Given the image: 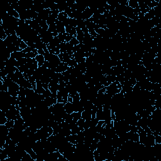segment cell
Returning <instances> with one entry per match:
<instances>
[{
    "label": "cell",
    "instance_id": "7c38bea8",
    "mask_svg": "<svg viewBox=\"0 0 161 161\" xmlns=\"http://www.w3.org/2000/svg\"><path fill=\"white\" fill-rule=\"evenodd\" d=\"M24 56H25V53L23 52L22 50H21V51L14 52L11 54V57L15 59L16 61H18L20 59L23 58Z\"/></svg>",
    "mask_w": 161,
    "mask_h": 161
},
{
    "label": "cell",
    "instance_id": "8992f818",
    "mask_svg": "<svg viewBox=\"0 0 161 161\" xmlns=\"http://www.w3.org/2000/svg\"><path fill=\"white\" fill-rule=\"evenodd\" d=\"M92 15H93V13L92 12V11L89 7H87V8L81 14V18L83 20H88L92 17Z\"/></svg>",
    "mask_w": 161,
    "mask_h": 161
},
{
    "label": "cell",
    "instance_id": "ac0fdd59",
    "mask_svg": "<svg viewBox=\"0 0 161 161\" xmlns=\"http://www.w3.org/2000/svg\"><path fill=\"white\" fill-rule=\"evenodd\" d=\"M68 17H69V16H68V15L66 14V13L65 11L60 12V13H59L58 16H57V20H58L59 21L62 22L64 20H66V18H68Z\"/></svg>",
    "mask_w": 161,
    "mask_h": 161
},
{
    "label": "cell",
    "instance_id": "d590c367",
    "mask_svg": "<svg viewBox=\"0 0 161 161\" xmlns=\"http://www.w3.org/2000/svg\"><path fill=\"white\" fill-rule=\"evenodd\" d=\"M73 98L72 97H71L70 96H68V102H69V103H73Z\"/></svg>",
    "mask_w": 161,
    "mask_h": 161
},
{
    "label": "cell",
    "instance_id": "30bf717a",
    "mask_svg": "<svg viewBox=\"0 0 161 161\" xmlns=\"http://www.w3.org/2000/svg\"><path fill=\"white\" fill-rule=\"evenodd\" d=\"M55 23L56 24V26H57V32H58L59 33H66V28H65V26H64V25L62 24V22L59 21L57 19Z\"/></svg>",
    "mask_w": 161,
    "mask_h": 161
},
{
    "label": "cell",
    "instance_id": "484cf974",
    "mask_svg": "<svg viewBox=\"0 0 161 161\" xmlns=\"http://www.w3.org/2000/svg\"><path fill=\"white\" fill-rule=\"evenodd\" d=\"M26 88L25 87H20V90H19L18 96H26Z\"/></svg>",
    "mask_w": 161,
    "mask_h": 161
},
{
    "label": "cell",
    "instance_id": "7402d4cb",
    "mask_svg": "<svg viewBox=\"0 0 161 161\" xmlns=\"http://www.w3.org/2000/svg\"><path fill=\"white\" fill-rule=\"evenodd\" d=\"M85 123V120H84L83 118L79 119L78 121H77V125L79 127V128L81 129V130H84V125Z\"/></svg>",
    "mask_w": 161,
    "mask_h": 161
},
{
    "label": "cell",
    "instance_id": "d6986e66",
    "mask_svg": "<svg viewBox=\"0 0 161 161\" xmlns=\"http://www.w3.org/2000/svg\"><path fill=\"white\" fill-rule=\"evenodd\" d=\"M0 112H1V113H0V125H5V123L8 121V118H6L4 112H3L2 111H1Z\"/></svg>",
    "mask_w": 161,
    "mask_h": 161
},
{
    "label": "cell",
    "instance_id": "d4e9b609",
    "mask_svg": "<svg viewBox=\"0 0 161 161\" xmlns=\"http://www.w3.org/2000/svg\"><path fill=\"white\" fill-rule=\"evenodd\" d=\"M5 125L8 127L9 129L13 128L14 125H15V120H8L6 123H5Z\"/></svg>",
    "mask_w": 161,
    "mask_h": 161
},
{
    "label": "cell",
    "instance_id": "d6a6232c",
    "mask_svg": "<svg viewBox=\"0 0 161 161\" xmlns=\"http://www.w3.org/2000/svg\"><path fill=\"white\" fill-rule=\"evenodd\" d=\"M155 143L158 144H161V135H155Z\"/></svg>",
    "mask_w": 161,
    "mask_h": 161
},
{
    "label": "cell",
    "instance_id": "5bb4252c",
    "mask_svg": "<svg viewBox=\"0 0 161 161\" xmlns=\"http://www.w3.org/2000/svg\"><path fill=\"white\" fill-rule=\"evenodd\" d=\"M64 110L66 113L71 114L74 112V108H73V103L68 102L64 104Z\"/></svg>",
    "mask_w": 161,
    "mask_h": 161
},
{
    "label": "cell",
    "instance_id": "3957f363",
    "mask_svg": "<svg viewBox=\"0 0 161 161\" xmlns=\"http://www.w3.org/2000/svg\"><path fill=\"white\" fill-rule=\"evenodd\" d=\"M20 87V86L16 82H13L8 86V92L11 96H18Z\"/></svg>",
    "mask_w": 161,
    "mask_h": 161
},
{
    "label": "cell",
    "instance_id": "e0dca14e",
    "mask_svg": "<svg viewBox=\"0 0 161 161\" xmlns=\"http://www.w3.org/2000/svg\"><path fill=\"white\" fill-rule=\"evenodd\" d=\"M96 118L98 119L99 121L104 120V113H103V109H98V111L96 112Z\"/></svg>",
    "mask_w": 161,
    "mask_h": 161
},
{
    "label": "cell",
    "instance_id": "4dcf8cb0",
    "mask_svg": "<svg viewBox=\"0 0 161 161\" xmlns=\"http://www.w3.org/2000/svg\"><path fill=\"white\" fill-rule=\"evenodd\" d=\"M69 43H70L71 45H73V46H75V45H78V44H79V42L78 41V40H77V38H76V37H73V38L71 39V40L70 42H69Z\"/></svg>",
    "mask_w": 161,
    "mask_h": 161
},
{
    "label": "cell",
    "instance_id": "836d02e7",
    "mask_svg": "<svg viewBox=\"0 0 161 161\" xmlns=\"http://www.w3.org/2000/svg\"><path fill=\"white\" fill-rule=\"evenodd\" d=\"M28 47V45H27V44H26V43L24 41H23V40H21V44H20V48L21 49V50H24V49H26V47Z\"/></svg>",
    "mask_w": 161,
    "mask_h": 161
},
{
    "label": "cell",
    "instance_id": "44dd1931",
    "mask_svg": "<svg viewBox=\"0 0 161 161\" xmlns=\"http://www.w3.org/2000/svg\"><path fill=\"white\" fill-rule=\"evenodd\" d=\"M37 55H38V54H37V53H35L33 52H28L25 54V56H24V57L26 59H28V58L33 59V58H35V57L37 56Z\"/></svg>",
    "mask_w": 161,
    "mask_h": 161
},
{
    "label": "cell",
    "instance_id": "1f68e13d",
    "mask_svg": "<svg viewBox=\"0 0 161 161\" xmlns=\"http://www.w3.org/2000/svg\"><path fill=\"white\" fill-rule=\"evenodd\" d=\"M44 94V96H45V98H47V97H50L52 96V92L50 91V90L48 89H45L44 93L42 94Z\"/></svg>",
    "mask_w": 161,
    "mask_h": 161
},
{
    "label": "cell",
    "instance_id": "277c9868",
    "mask_svg": "<svg viewBox=\"0 0 161 161\" xmlns=\"http://www.w3.org/2000/svg\"><path fill=\"white\" fill-rule=\"evenodd\" d=\"M51 13L52 11L50 10V8H49V9H44L38 13V17L40 20H45L46 21L49 15L51 14Z\"/></svg>",
    "mask_w": 161,
    "mask_h": 161
},
{
    "label": "cell",
    "instance_id": "ffe728a7",
    "mask_svg": "<svg viewBox=\"0 0 161 161\" xmlns=\"http://www.w3.org/2000/svg\"><path fill=\"white\" fill-rule=\"evenodd\" d=\"M128 6L132 8V9H135V8L139 7V4H138L137 1H134V0H130V1H128Z\"/></svg>",
    "mask_w": 161,
    "mask_h": 161
},
{
    "label": "cell",
    "instance_id": "8fae6325",
    "mask_svg": "<svg viewBox=\"0 0 161 161\" xmlns=\"http://www.w3.org/2000/svg\"><path fill=\"white\" fill-rule=\"evenodd\" d=\"M66 33H69L71 35H72L73 37H76V38L77 36V32H76V27L72 26L71 25L66 26Z\"/></svg>",
    "mask_w": 161,
    "mask_h": 161
},
{
    "label": "cell",
    "instance_id": "4316f807",
    "mask_svg": "<svg viewBox=\"0 0 161 161\" xmlns=\"http://www.w3.org/2000/svg\"><path fill=\"white\" fill-rule=\"evenodd\" d=\"M48 30L51 32V33H54V32H56V31H57V26H56V24L54 23L51 24V25H49Z\"/></svg>",
    "mask_w": 161,
    "mask_h": 161
},
{
    "label": "cell",
    "instance_id": "4fadbf2b",
    "mask_svg": "<svg viewBox=\"0 0 161 161\" xmlns=\"http://www.w3.org/2000/svg\"><path fill=\"white\" fill-rule=\"evenodd\" d=\"M57 3L58 5V10L60 12L65 11L66 9L68 8V6L66 1H60Z\"/></svg>",
    "mask_w": 161,
    "mask_h": 161
},
{
    "label": "cell",
    "instance_id": "7a4b0ae2",
    "mask_svg": "<svg viewBox=\"0 0 161 161\" xmlns=\"http://www.w3.org/2000/svg\"><path fill=\"white\" fill-rule=\"evenodd\" d=\"M68 96H69V92L66 87L57 91V103H64V104L68 103Z\"/></svg>",
    "mask_w": 161,
    "mask_h": 161
},
{
    "label": "cell",
    "instance_id": "6da1fadb",
    "mask_svg": "<svg viewBox=\"0 0 161 161\" xmlns=\"http://www.w3.org/2000/svg\"><path fill=\"white\" fill-rule=\"evenodd\" d=\"M122 84H120L119 81L116 80L115 82L111 83V84L109 85L108 86H106V92L109 95L111 96V97H113L116 94L120 93L122 91Z\"/></svg>",
    "mask_w": 161,
    "mask_h": 161
},
{
    "label": "cell",
    "instance_id": "603a6c76",
    "mask_svg": "<svg viewBox=\"0 0 161 161\" xmlns=\"http://www.w3.org/2000/svg\"><path fill=\"white\" fill-rule=\"evenodd\" d=\"M73 120L78 121L79 119L81 118V112H73L71 113Z\"/></svg>",
    "mask_w": 161,
    "mask_h": 161
},
{
    "label": "cell",
    "instance_id": "83f0119b",
    "mask_svg": "<svg viewBox=\"0 0 161 161\" xmlns=\"http://www.w3.org/2000/svg\"><path fill=\"white\" fill-rule=\"evenodd\" d=\"M67 64H68V66H69V68H74V67H76V66L78 64L76 61L74 59H71Z\"/></svg>",
    "mask_w": 161,
    "mask_h": 161
},
{
    "label": "cell",
    "instance_id": "cb8c5ba5",
    "mask_svg": "<svg viewBox=\"0 0 161 161\" xmlns=\"http://www.w3.org/2000/svg\"><path fill=\"white\" fill-rule=\"evenodd\" d=\"M7 37H8V35H7L5 31L4 30V29H3V28H2V26H1V33H0V38H1V40L2 41H3V40H5L6 38H7Z\"/></svg>",
    "mask_w": 161,
    "mask_h": 161
},
{
    "label": "cell",
    "instance_id": "f1b7e54d",
    "mask_svg": "<svg viewBox=\"0 0 161 161\" xmlns=\"http://www.w3.org/2000/svg\"><path fill=\"white\" fill-rule=\"evenodd\" d=\"M80 131H82L81 130V129H80L78 125H76L75 127H73V128L71 129V134L76 135V134H78L79 132H80Z\"/></svg>",
    "mask_w": 161,
    "mask_h": 161
},
{
    "label": "cell",
    "instance_id": "52a82bcc",
    "mask_svg": "<svg viewBox=\"0 0 161 161\" xmlns=\"http://www.w3.org/2000/svg\"><path fill=\"white\" fill-rule=\"evenodd\" d=\"M69 68V67L68 66V64L65 63V62H61V63L57 66L56 68L55 72L58 73H62L66 71L67 70H68V69Z\"/></svg>",
    "mask_w": 161,
    "mask_h": 161
},
{
    "label": "cell",
    "instance_id": "2e32d148",
    "mask_svg": "<svg viewBox=\"0 0 161 161\" xmlns=\"http://www.w3.org/2000/svg\"><path fill=\"white\" fill-rule=\"evenodd\" d=\"M35 59V60L37 61V62H38V67H39V66H42L45 61V58H44V56H43V55L38 54L37 56H36Z\"/></svg>",
    "mask_w": 161,
    "mask_h": 161
},
{
    "label": "cell",
    "instance_id": "9c48e42d",
    "mask_svg": "<svg viewBox=\"0 0 161 161\" xmlns=\"http://www.w3.org/2000/svg\"><path fill=\"white\" fill-rule=\"evenodd\" d=\"M44 102L47 106L50 107L51 106L54 105L57 103V98H54L51 96L47 97V98H45Z\"/></svg>",
    "mask_w": 161,
    "mask_h": 161
},
{
    "label": "cell",
    "instance_id": "5b68a950",
    "mask_svg": "<svg viewBox=\"0 0 161 161\" xmlns=\"http://www.w3.org/2000/svg\"><path fill=\"white\" fill-rule=\"evenodd\" d=\"M59 83V81H58V80L51 79L50 82L49 84V89L52 92H57V91H58Z\"/></svg>",
    "mask_w": 161,
    "mask_h": 161
},
{
    "label": "cell",
    "instance_id": "e575fe53",
    "mask_svg": "<svg viewBox=\"0 0 161 161\" xmlns=\"http://www.w3.org/2000/svg\"><path fill=\"white\" fill-rule=\"evenodd\" d=\"M37 52H38V54L40 55H43V56H44V54H45V51L43 50V49L37 50Z\"/></svg>",
    "mask_w": 161,
    "mask_h": 161
},
{
    "label": "cell",
    "instance_id": "f546056e",
    "mask_svg": "<svg viewBox=\"0 0 161 161\" xmlns=\"http://www.w3.org/2000/svg\"><path fill=\"white\" fill-rule=\"evenodd\" d=\"M64 40H65V42L68 43V42H69L71 40V39L73 38V36L71 35L70 34H69V33H64Z\"/></svg>",
    "mask_w": 161,
    "mask_h": 161
},
{
    "label": "cell",
    "instance_id": "9a60e30c",
    "mask_svg": "<svg viewBox=\"0 0 161 161\" xmlns=\"http://www.w3.org/2000/svg\"><path fill=\"white\" fill-rule=\"evenodd\" d=\"M81 118L85 120L91 119V118H92V116H91V111L84 110V111L81 113Z\"/></svg>",
    "mask_w": 161,
    "mask_h": 161
},
{
    "label": "cell",
    "instance_id": "ba28073f",
    "mask_svg": "<svg viewBox=\"0 0 161 161\" xmlns=\"http://www.w3.org/2000/svg\"><path fill=\"white\" fill-rule=\"evenodd\" d=\"M58 56L59 57L61 62H65V63H68L71 59H73V56H70L68 52L61 53Z\"/></svg>",
    "mask_w": 161,
    "mask_h": 161
}]
</instances>
